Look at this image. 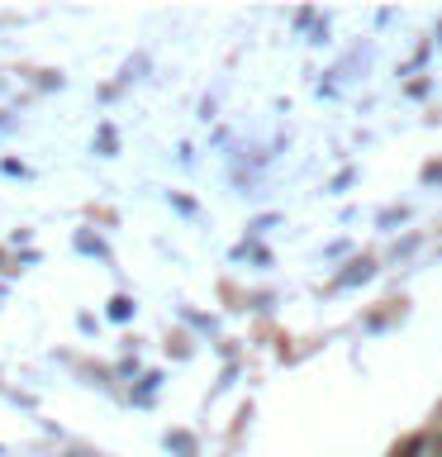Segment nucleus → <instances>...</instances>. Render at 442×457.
<instances>
[{
	"mask_svg": "<svg viewBox=\"0 0 442 457\" xmlns=\"http://www.w3.org/2000/svg\"><path fill=\"white\" fill-rule=\"evenodd\" d=\"M366 277H371V262H356V267H352V271H348V277H342V281L352 286V281H366Z\"/></svg>",
	"mask_w": 442,
	"mask_h": 457,
	"instance_id": "obj_1",
	"label": "nucleus"
},
{
	"mask_svg": "<svg viewBox=\"0 0 442 457\" xmlns=\"http://www.w3.org/2000/svg\"><path fill=\"white\" fill-rule=\"evenodd\" d=\"M433 457H442V434H438V443H433Z\"/></svg>",
	"mask_w": 442,
	"mask_h": 457,
	"instance_id": "obj_2",
	"label": "nucleus"
}]
</instances>
